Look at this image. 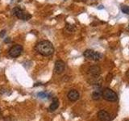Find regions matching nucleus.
Listing matches in <instances>:
<instances>
[{"label":"nucleus","instance_id":"nucleus-1","mask_svg":"<svg viewBox=\"0 0 129 121\" xmlns=\"http://www.w3.org/2000/svg\"><path fill=\"white\" fill-rule=\"evenodd\" d=\"M35 48L36 52L44 56H51L54 52L53 45L50 41H48V40H42V41L39 42L36 45Z\"/></svg>","mask_w":129,"mask_h":121},{"label":"nucleus","instance_id":"nucleus-2","mask_svg":"<svg viewBox=\"0 0 129 121\" xmlns=\"http://www.w3.org/2000/svg\"><path fill=\"white\" fill-rule=\"evenodd\" d=\"M12 14L15 15L18 19L24 20V21H27V20H29L31 18V14H29L27 11H24L19 7H15L13 11H12Z\"/></svg>","mask_w":129,"mask_h":121},{"label":"nucleus","instance_id":"nucleus-3","mask_svg":"<svg viewBox=\"0 0 129 121\" xmlns=\"http://www.w3.org/2000/svg\"><path fill=\"white\" fill-rule=\"evenodd\" d=\"M103 98L109 101V102H115L118 99V95H117L116 93L112 90L110 88H106L105 90L103 91Z\"/></svg>","mask_w":129,"mask_h":121},{"label":"nucleus","instance_id":"nucleus-4","mask_svg":"<svg viewBox=\"0 0 129 121\" xmlns=\"http://www.w3.org/2000/svg\"><path fill=\"white\" fill-rule=\"evenodd\" d=\"M83 55H84V56L86 59L91 60H94V62L99 60L102 59V57H103V55L101 54L100 52L94 51V50H91V49L86 50V51L84 52Z\"/></svg>","mask_w":129,"mask_h":121},{"label":"nucleus","instance_id":"nucleus-5","mask_svg":"<svg viewBox=\"0 0 129 121\" xmlns=\"http://www.w3.org/2000/svg\"><path fill=\"white\" fill-rule=\"evenodd\" d=\"M23 52V47L20 44H15L11 47V48L8 51V54L12 58H16L21 55Z\"/></svg>","mask_w":129,"mask_h":121},{"label":"nucleus","instance_id":"nucleus-6","mask_svg":"<svg viewBox=\"0 0 129 121\" xmlns=\"http://www.w3.org/2000/svg\"><path fill=\"white\" fill-rule=\"evenodd\" d=\"M66 69V64L61 60H58L55 62L54 66V72L56 74H60Z\"/></svg>","mask_w":129,"mask_h":121},{"label":"nucleus","instance_id":"nucleus-7","mask_svg":"<svg viewBox=\"0 0 129 121\" xmlns=\"http://www.w3.org/2000/svg\"><path fill=\"white\" fill-rule=\"evenodd\" d=\"M98 117L101 121H110L111 117L109 113L105 110H101L98 113Z\"/></svg>","mask_w":129,"mask_h":121},{"label":"nucleus","instance_id":"nucleus-8","mask_svg":"<svg viewBox=\"0 0 129 121\" xmlns=\"http://www.w3.org/2000/svg\"><path fill=\"white\" fill-rule=\"evenodd\" d=\"M79 93L78 90H71L69 91L67 97H68V99L71 101V102H76L77 100L79 99Z\"/></svg>","mask_w":129,"mask_h":121},{"label":"nucleus","instance_id":"nucleus-9","mask_svg":"<svg viewBox=\"0 0 129 121\" xmlns=\"http://www.w3.org/2000/svg\"><path fill=\"white\" fill-rule=\"evenodd\" d=\"M88 73L94 77H99L101 74V69L98 66H92L89 68Z\"/></svg>","mask_w":129,"mask_h":121},{"label":"nucleus","instance_id":"nucleus-10","mask_svg":"<svg viewBox=\"0 0 129 121\" xmlns=\"http://www.w3.org/2000/svg\"><path fill=\"white\" fill-rule=\"evenodd\" d=\"M58 107H59V100H58V99L54 98L53 100H52V103L50 104L49 107H48V110H49L50 111H54Z\"/></svg>","mask_w":129,"mask_h":121},{"label":"nucleus","instance_id":"nucleus-11","mask_svg":"<svg viewBox=\"0 0 129 121\" xmlns=\"http://www.w3.org/2000/svg\"><path fill=\"white\" fill-rule=\"evenodd\" d=\"M103 97V91L99 90H95L92 93V99L94 100H99Z\"/></svg>","mask_w":129,"mask_h":121},{"label":"nucleus","instance_id":"nucleus-12","mask_svg":"<svg viewBox=\"0 0 129 121\" xmlns=\"http://www.w3.org/2000/svg\"><path fill=\"white\" fill-rule=\"evenodd\" d=\"M37 96L40 99H48L50 97V95L46 92H39L37 94Z\"/></svg>","mask_w":129,"mask_h":121},{"label":"nucleus","instance_id":"nucleus-13","mask_svg":"<svg viewBox=\"0 0 129 121\" xmlns=\"http://www.w3.org/2000/svg\"><path fill=\"white\" fill-rule=\"evenodd\" d=\"M121 10L123 12L124 14H127V15H129V7L127 6H123L121 7Z\"/></svg>","mask_w":129,"mask_h":121},{"label":"nucleus","instance_id":"nucleus-14","mask_svg":"<svg viewBox=\"0 0 129 121\" xmlns=\"http://www.w3.org/2000/svg\"><path fill=\"white\" fill-rule=\"evenodd\" d=\"M5 34H6V31H5V30H3L1 32H0V37L3 38V36H5Z\"/></svg>","mask_w":129,"mask_h":121},{"label":"nucleus","instance_id":"nucleus-15","mask_svg":"<svg viewBox=\"0 0 129 121\" xmlns=\"http://www.w3.org/2000/svg\"><path fill=\"white\" fill-rule=\"evenodd\" d=\"M126 76H127V78H129V70H128L127 71V73H126Z\"/></svg>","mask_w":129,"mask_h":121},{"label":"nucleus","instance_id":"nucleus-16","mask_svg":"<svg viewBox=\"0 0 129 121\" xmlns=\"http://www.w3.org/2000/svg\"><path fill=\"white\" fill-rule=\"evenodd\" d=\"M10 42V40H9V38H7V40H5V43H9Z\"/></svg>","mask_w":129,"mask_h":121},{"label":"nucleus","instance_id":"nucleus-17","mask_svg":"<svg viewBox=\"0 0 129 121\" xmlns=\"http://www.w3.org/2000/svg\"><path fill=\"white\" fill-rule=\"evenodd\" d=\"M124 121H129V119H126V120H124Z\"/></svg>","mask_w":129,"mask_h":121},{"label":"nucleus","instance_id":"nucleus-18","mask_svg":"<svg viewBox=\"0 0 129 121\" xmlns=\"http://www.w3.org/2000/svg\"><path fill=\"white\" fill-rule=\"evenodd\" d=\"M0 112H1V109H0Z\"/></svg>","mask_w":129,"mask_h":121}]
</instances>
